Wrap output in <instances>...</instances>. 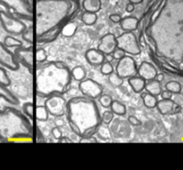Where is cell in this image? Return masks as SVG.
<instances>
[{
  "label": "cell",
  "mask_w": 183,
  "mask_h": 170,
  "mask_svg": "<svg viewBox=\"0 0 183 170\" xmlns=\"http://www.w3.org/2000/svg\"><path fill=\"white\" fill-rule=\"evenodd\" d=\"M107 125L108 124L101 123L96 132V134L99 137V139L103 140V141H107V140H110L112 138L111 131H110Z\"/></svg>",
  "instance_id": "cell-23"
},
{
  "label": "cell",
  "mask_w": 183,
  "mask_h": 170,
  "mask_svg": "<svg viewBox=\"0 0 183 170\" xmlns=\"http://www.w3.org/2000/svg\"><path fill=\"white\" fill-rule=\"evenodd\" d=\"M100 71H101L102 75H110L112 73H114V67H113L111 62L105 61L101 65Z\"/></svg>",
  "instance_id": "cell-34"
},
{
  "label": "cell",
  "mask_w": 183,
  "mask_h": 170,
  "mask_svg": "<svg viewBox=\"0 0 183 170\" xmlns=\"http://www.w3.org/2000/svg\"><path fill=\"white\" fill-rule=\"evenodd\" d=\"M66 114L70 127L80 138L93 136L102 123L97 103L85 96L71 99L67 102Z\"/></svg>",
  "instance_id": "cell-2"
},
{
  "label": "cell",
  "mask_w": 183,
  "mask_h": 170,
  "mask_svg": "<svg viewBox=\"0 0 183 170\" xmlns=\"http://www.w3.org/2000/svg\"><path fill=\"white\" fill-rule=\"evenodd\" d=\"M47 58V54L45 49L39 48L36 52V61L38 63H44Z\"/></svg>",
  "instance_id": "cell-36"
},
{
  "label": "cell",
  "mask_w": 183,
  "mask_h": 170,
  "mask_svg": "<svg viewBox=\"0 0 183 170\" xmlns=\"http://www.w3.org/2000/svg\"><path fill=\"white\" fill-rule=\"evenodd\" d=\"M55 125H56L57 127H61V126H63L64 121H63V118H61V117H57L56 119H55Z\"/></svg>",
  "instance_id": "cell-44"
},
{
  "label": "cell",
  "mask_w": 183,
  "mask_h": 170,
  "mask_svg": "<svg viewBox=\"0 0 183 170\" xmlns=\"http://www.w3.org/2000/svg\"><path fill=\"white\" fill-rule=\"evenodd\" d=\"M98 101L100 103V105L103 107V108H108L111 107V105H112L113 99H112V97L110 95L102 94L100 97L98 98Z\"/></svg>",
  "instance_id": "cell-32"
},
{
  "label": "cell",
  "mask_w": 183,
  "mask_h": 170,
  "mask_svg": "<svg viewBox=\"0 0 183 170\" xmlns=\"http://www.w3.org/2000/svg\"><path fill=\"white\" fill-rule=\"evenodd\" d=\"M145 90L146 91V92H148L152 95H155L156 97L161 95V92H162L161 84L156 79H154L152 81H148V83H146Z\"/></svg>",
  "instance_id": "cell-21"
},
{
  "label": "cell",
  "mask_w": 183,
  "mask_h": 170,
  "mask_svg": "<svg viewBox=\"0 0 183 170\" xmlns=\"http://www.w3.org/2000/svg\"><path fill=\"white\" fill-rule=\"evenodd\" d=\"M79 0H40L38 3L39 29H45L48 24V31L63 26L65 19L79 11Z\"/></svg>",
  "instance_id": "cell-4"
},
{
  "label": "cell",
  "mask_w": 183,
  "mask_h": 170,
  "mask_svg": "<svg viewBox=\"0 0 183 170\" xmlns=\"http://www.w3.org/2000/svg\"><path fill=\"white\" fill-rule=\"evenodd\" d=\"M0 24L7 33L13 36L21 35L28 29L20 18L4 10H0Z\"/></svg>",
  "instance_id": "cell-6"
},
{
  "label": "cell",
  "mask_w": 183,
  "mask_h": 170,
  "mask_svg": "<svg viewBox=\"0 0 183 170\" xmlns=\"http://www.w3.org/2000/svg\"><path fill=\"white\" fill-rule=\"evenodd\" d=\"M23 113L32 119L33 116H34V107L33 104L31 102H26L23 104Z\"/></svg>",
  "instance_id": "cell-35"
},
{
  "label": "cell",
  "mask_w": 183,
  "mask_h": 170,
  "mask_svg": "<svg viewBox=\"0 0 183 170\" xmlns=\"http://www.w3.org/2000/svg\"><path fill=\"white\" fill-rule=\"evenodd\" d=\"M85 57L87 63L93 66L101 65L106 61V55L99 51L98 48L89 49L85 54Z\"/></svg>",
  "instance_id": "cell-15"
},
{
  "label": "cell",
  "mask_w": 183,
  "mask_h": 170,
  "mask_svg": "<svg viewBox=\"0 0 183 170\" xmlns=\"http://www.w3.org/2000/svg\"><path fill=\"white\" fill-rule=\"evenodd\" d=\"M45 106L49 115L55 117H62L66 113L67 102L61 94H53L47 97Z\"/></svg>",
  "instance_id": "cell-8"
},
{
  "label": "cell",
  "mask_w": 183,
  "mask_h": 170,
  "mask_svg": "<svg viewBox=\"0 0 183 170\" xmlns=\"http://www.w3.org/2000/svg\"><path fill=\"white\" fill-rule=\"evenodd\" d=\"M14 54L20 64L23 65L25 67L32 70L33 67V52L32 47L31 48H23L20 47L16 48L14 50Z\"/></svg>",
  "instance_id": "cell-13"
},
{
  "label": "cell",
  "mask_w": 183,
  "mask_h": 170,
  "mask_svg": "<svg viewBox=\"0 0 183 170\" xmlns=\"http://www.w3.org/2000/svg\"><path fill=\"white\" fill-rule=\"evenodd\" d=\"M164 79V73H157V75L156 77V80L157 81V82L161 83V82H163Z\"/></svg>",
  "instance_id": "cell-47"
},
{
  "label": "cell",
  "mask_w": 183,
  "mask_h": 170,
  "mask_svg": "<svg viewBox=\"0 0 183 170\" xmlns=\"http://www.w3.org/2000/svg\"><path fill=\"white\" fill-rule=\"evenodd\" d=\"M110 108L114 112V114L117 116H124L126 114V107L118 100H113Z\"/></svg>",
  "instance_id": "cell-27"
},
{
  "label": "cell",
  "mask_w": 183,
  "mask_h": 170,
  "mask_svg": "<svg viewBox=\"0 0 183 170\" xmlns=\"http://www.w3.org/2000/svg\"><path fill=\"white\" fill-rule=\"evenodd\" d=\"M108 82H109V83L111 84L113 87L119 88V87H121L123 84L124 79L122 78L116 72L115 73L114 72L110 75H108Z\"/></svg>",
  "instance_id": "cell-29"
},
{
  "label": "cell",
  "mask_w": 183,
  "mask_h": 170,
  "mask_svg": "<svg viewBox=\"0 0 183 170\" xmlns=\"http://www.w3.org/2000/svg\"><path fill=\"white\" fill-rule=\"evenodd\" d=\"M117 43L118 48L125 51L126 54L137 56L141 52L140 43L133 32H124L119 37H117Z\"/></svg>",
  "instance_id": "cell-7"
},
{
  "label": "cell",
  "mask_w": 183,
  "mask_h": 170,
  "mask_svg": "<svg viewBox=\"0 0 183 170\" xmlns=\"http://www.w3.org/2000/svg\"><path fill=\"white\" fill-rule=\"evenodd\" d=\"M36 118L38 119L39 121H42V122H45L48 119V116L49 113L47 111V109L46 108V106H38L36 108Z\"/></svg>",
  "instance_id": "cell-28"
},
{
  "label": "cell",
  "mask_w": 183,
  "mask_h": 170,
  "mask_svg": "<svg viewBox=\"0 0 183 170\" xmlns=\"http://www.w3.org/2000/svg\"><path fill=\"white\" fill-rule=\"evenodd\" d=\"M129 1H130V3H132V4H134L136 5H138V4H141L144 0H129Z\"/></svg>",
  "instance_id": "cell-49"
},
{
  "label": "cell",
  "mask_w": 183,
  "mask_h": 170,
  "mask_svg": "<svg viewBox=\"0 0 183 170\" xmlns=\"http://www.w3.org/2000/svg\"><path fill=\"white\" fill-rule=\"evenodd\" d=\"M125 56H126L125 51H123L122 49H121L119 48H117L116 50L113 53L114 59H115V60H120V59H122V57H124Z\"/></svg>",
  "instance_id": "cell-39"
},
{
  "label": "cell",
  "mask_w": 183,
  "mask_h": 170,
  "mask_svg": "<svg viewBox=\"0 0 183 170\" xmlns=\"http://www.w3.org/2000/svg\"><path fill=\"white\" fill-rule=\"evenodd\" d=\"M71 73L68 66L61 62H48L37 71V92L48 97L53 94H64L71 83Z\"/></svg>",
  "instance_id": "cell-3"
},
{
  "label": "cell",
  "mask_w": 183,
  "mask_h": 170,
  "mask_svg": "<svg viewBox=\"0 0 183 170\" xmlns=\"http://www.w3.org/2000/svg\"><path fill=\"white\" fill-rule=\"evenodd\" d=\"M81 21L86 25H89V26L94 25L98 21V14L96 13L85 11L81 15Z\"/></svg>",
  "instance_id": "cell-26"
},
{
  "label": "cell",
  "mask_w": 183,
  "mask_h": 170,
  "mask_svg": "<svg viewBox=\"0 0 183 170\" xmlns=\"http://www.w3.org/2000/svg\"><path fill=\"white\" fill-rule=\"evenodd\" d=\"M0 84L5 87H8L11 84V80L7 75L5 69L1 67V66H0Z\"/></svg>",
  "instance_id": "cell-33"
},
{
  "label": "cell",
  "mask_w": 183,
  "mask_h": 170,
  "mask_svg": "<svg viewBox=\"0 0 183 170\" xmlns=\"http://www.w3.org/2000/svg\"><path fill=\"white\" fill-rule=\"evenodd\" d=\"M79 90L83 96L92 99H98L103 93V88L101 84L92 79H84L79 82Z\"/></svg>",
  "instance_id": "cell-10"
},
{
  "label": "cell",
  "mask_w": 183,
  "mask_h": 170,
  "mask_svg": "<svg viewBox=\"0 0 183 170\" xmlns=\"http://www.w3.org/2000/svg\"><path fill=\"white\" fill-rule=\"evenodd\" d=\"M146 81H145L140 76H136V75L130 77L128 79V83H129L130 86L133 90V91L136 93H140L145 90L146 83Z\"/></svg>",
  "instance_id": "cell-18"
},
{
  "label": "cell",
  "mask_w": 183,
  "mask_h": 170,
  "mask_svg": "<svg viewBox=\"0 0 183 170\" xmlns=\"http://www.w3.org/2000/svg\"><path fill=\"white\" fill-rule=\"evenodd\" d=\"M141 97L143 99V103L144 105L148 108H156L157 105V97L155 95H152L148 92L144 93L143 95H141Z\"/></svg>",
  "instance_id": "cell-24"
},
{
  "label": "cell",
  "mask_w": 183,
  "mask_h": 170,
  "mask_svg": "<svg viewBox=\"0 0 183 170\" xmlns=\"http://www.w3.org/2000/svg\"><path fill=\"white\" fill-rule=\"evenodd\" d=\"M77 28L78 26L76 24L72 23V22H67L63 25L61 29V33L65 38H71L76 33Z\"/></svg>",
  "instance_id": "cell-22"
},
{
  "label": "cell",
  "mask_w": 183,
  "mask_h": 170,
  "mask_svg": "<svg viewBox=\"0 0 183 170\" xmlns=\"http://www.w3.org/2000/svg\"><path fill=\"white\" fill-rule=\"evenodd\" d=\"M52 134H53L54 138L56 140H60L63 137V134H62L61 130L59 129V127H57V126H55L52 129Z\"/></svg>",
  "instance_id": "cell-40"
},
{
  "label": "cell",
  "mask_w": 183,
  "mask_h": 170,
  "mask_svg": "<svg viewBox=\"0 0 183 170\" xmlns=\"http://www.w3.org/2000/svg\"><path fill=\"white\" fill-rule=\"evenodd\" d=\"M101 0H83L82 7L85 11L91 13H98L101 10Z\"/></svg>",
  "instance_id": "cell-20"
},
{
  "label": "cell",
  "mask_w": 183,
  "mask_h": 170,
  "mask_svg": "<svg viewBox=\"0 0 183 170\" xmlns=\"http://www.w3.org/2000/svg\"><path fill=\"white\" fill-rule=\"evenodd\" d=\"M115 72L123 79H129L130 77L135 76L138 73L137 64L133 57L125 56L118 60Z\"/></svg>",
  "instance_id": "cell-9"
},
{
  "label": "cell",
  "mask_w": 183,
  "mask_h": 170,
  "mask_svg": "<svg viewBox=\"0 0 183 170\" xmlns=\"http://www.w3.org/2000/svg\"><path fill=\"white\" fill-rule=\"evenodd\" d=\"M156 22L160 23V54L183 73V0H164Z\"/></svg>",
  "instance_id": "cell-1"
},
{
  "label": "cell",
  "mask_w": 183,
  "mask_h": 170,
  "mask_svg": "<svg viewBox=\"0 0 183 170\" xmlns=\"http://www.w3.org/2000/svg\"><path fill=\"white\" fill-rule=\"evenodd\" d=\"M109 19L114 24H120L122 18L118 13H113V14H111V15L109 16Z\"/></svg>",
  "instance_id": "cell-41"
},
{
  "label": "cell",
  "mask_w": 183,
  "mask_h": 170,
  "mask_svg": "<svg viewBox=\"0 0 183 170\" xmlns=\"http://www.w3.org/2000/svg\"><path fill=\"white\" fill-rule=\"evenodd\" d=\"M120 24L124 32H134L140 25V20L135 16H126L122 19Z\"/></svg>",
  "instance_id": "cell-16"
},
{
  "label": "cell",
  "mask_w": 183,
  "mask_h": 170,
  "mask_svg": "<svg viewBox=\"0 0 183 170\" xmlns=\"http://www.w3.org/2000/svg\"><path fill=\"white\" fill-rule=\"evenodd\" d=\"M32 125L28 116L19 110L6 107L0 109V142L17 137H31Z\"/></svg>",
  "instance_id": "cell-5"
},
{
  "label": "cell",
  "mask_w": 183,
  "mask_h": 170,
  "mask_svg": "<svg viewBox=\"0 0 183 170\" xmlns=\"http://www.w3.org/2000/svg\"><path fill=\"white\" fill-rule=\"evenodd\" d=\"M128 120H129V122L131 124L134 125V126H138V125H140L141 124V121L138 120L135 116H130L128 117Z\"/></svg>",
  "instance_id": "cell-42"
},
{
  "label": "cell",
  "mask_w": 183,
  "mask_h": 170,
  "mask_svg": "<svg viewBox=\"0 0 183 170\" xmlns=\"http://www.w3.org/2000/svg\"><path fill=\"white\" fill-rule=\"evenodd\" d=\"M161 97L164 99H170L172 98V93L170 91H168L167 90L162 91V92H161Z\"/></svg>",
  "instance_id": "cell-43"
},
{
  "label": "cell",
  "mask_w": 183,
  "mask_h": 170,
  "mask_svg": "<svg viewBox=\"0 0 183 170\" xmlns=\"http://www.w3.org/2000/svg\"><path fill=\"white\" fill-rule=\"evenodd\" d=\"M58 141H59L60 143H71L72 142L68 137H62L60 140H58Z\"/></svg>",
  "instance_id": "cell-46"
},
{
  "label": "cell",
  "mask_w": 183,
  "mask_h": 170,
  "mask_svg": "<svg viewBox=\"0 0 183 170\" xmlns=\"http://www.w3.org/2000/svg\"><path fill=\"white\" fill-rule=\"evenodd\" d=\"M4 44L8 48H20V47H23V42H21L20 40L11 36V35L5 37V40H4Z\"/></svg>",
  "instance_id": "cell-30"
},
{
  "label": "cell",
  "mask_w": 183,
  "mask_h": 170,
  "mask_svg": "<svg viewBox=\"0 0 183 170\" xmlns=\"http://www.w3.org/2000/svg\"><path fill=\"white\" fill-rule=\"evenodd\" d=\"M165 89L171 93H179L180 91V84L175 81H171L165 84Z\"/></svg>",
  "instance_id": "cell-31"
},
{
  "label": "cell",
  "mask_w": 183,
  "mask_h": 170,
  "mask_svg": "<svg viewBox=\"0 0 183 170\" xmlns=\"http://www.w3.org/2000/svg\"><path fill=\"white\" fill-rule=\"evenodd\" d=\"M0 65L11 71H17L20 68V63L18 62L15 54L9 50L4 42L0 41Z\"/></svg>",
  "instance_id": "cell-11"
},
{
  "label": "cell",
  "mask_w": 183,
  "mask_h": 170,
  "mask_svg": "<svg viewBox=\"0 0 183 170\" xmlns=\"http://www.w3.org/2000/svg\"><path fill=\"white\" fill-rule=\"evenodd\" d=\"M138 75L145 81H152L156 79L157 75V70L156 66L149 62H142L138 68Z\"/></svg>",
  "instance_id": "cell-14"
},
{
  "label": "cell",
  "mask_w": 183,
  "mask_h": 170,
  "mask_svg": "<svg viewBox=\"0 0 183 170\" xmlns=\"http://www.w3.org/2000/svg\"><path fill=\"white\" fill-rule=\"evenodd\" d=\"M71 76L77 82H81L86 78L87 75V72L86 70L80 65H77L75 67H73L71 71Z\"/></svg>",
  "instance_id": "cell-25"
},
{
  "label": "cell",
  "mask_w": 183,
  "mask_h": 170,
  "mask_svg": "<svg viewBox=\"0 0 183 170\" xmlns=\"http://www.w3.org/2000/svg\"><path fill=\"white\" fill-rule=\"evenodd\" d=\"M175 107V103L170 99H164L158 100L156 108L158 111L162 115H169V114H173V110Z\"/></svg>",
  "instance_id": "cell-17"
},
{
  "label": "cell",
  "mask_w": 183,
  "mask_h": 170,
  "mask_svg": "<svg viewBox=\"0 0 183 170\" xmlns=\"http://www.w3.org/2000/svg\"><path fill=\"white\" fill-rule=\"evenodd\" d=\"M0 99H5L6 102L12 105H18L19 99L15 95H13L11 91H9L5 86L0 84Z\"/></svg>",
  "instance_id": "cell-19"
},
{
  "label": "cell",
  "mask_w": 183,
  "mask_h": 170,
  "mask_svg": "<svg viewBox=\"0 0 183 170\" xmlns=\"http://www.w3.org/2000/svg\"><path fill=\"white\" fill-rule=\"evenodd\" d=\"M118 48L117 38L113 33H107L101 38L98 46V49L105 55L113 54Z\"/></svg>",
  "instance_id": "cell-12"
},
{
  "label": "cell",
  "mask_w": 183,
  "mask_h": 170,
  "mask_svg": "<svg viewBox=\"0 0 183 170\" xmlns=\"http://www.w3.org/2000/svg\"><path fill=\"white\" fill-rule=\"evenodd\" d=\"M21 35H23V39L26 42H28L29 44H31H31H33V30H32V28L27 29Z\"/></svg>",
  "instance_id": "cell-38"
},
{
  "label": "cell",
  "mask_w": 183,
  "mask_h": 170,
  "mask_svg": "<svg viewBox=\"0 0 183 170\" xmlns=\"http://www.w3.org/2000/svg\"><path fill=\"white\" fill-rule=\"evenodd\" d=\"M112 60H114V56H113V54H110V55H106V61L111 62Z\"/></svg>",
  "instance_id": "cell-48"
},
{
  "label": "cell",
  "mask_w": 183,
  "mask_h": 170,
  "mask_svg": "<svg viewBox=\"0 0 183 170\" xmlns=\"http://www.w3.org/2000/svg\"><path fill=\"white\" fill-rule=\"evenodd\" d=\"M114 112L109 111V110H106L103 113V115L101 116V119H102V123L106 124H109L110 123L112 122V120L114 119Z\"/></svg>",
  "instance_id": "cell-37"
},
{
  "label": "cell",
  "mask_w": 183,
  "mask_h": 170,
  "mask_svg": "<svg viewBox=\"0 0 183 170\" xmlns=\"http://www.w3.org/2000/svg\"><path fill=\"white\" fill-rule=\"evenodd\" d=\"M135 10V5L132 4V3H128L127 5H126V11L128 13H132L133 11Z\"/></svg>",
  "instance_id": "cell-45"
}]
</instances>
